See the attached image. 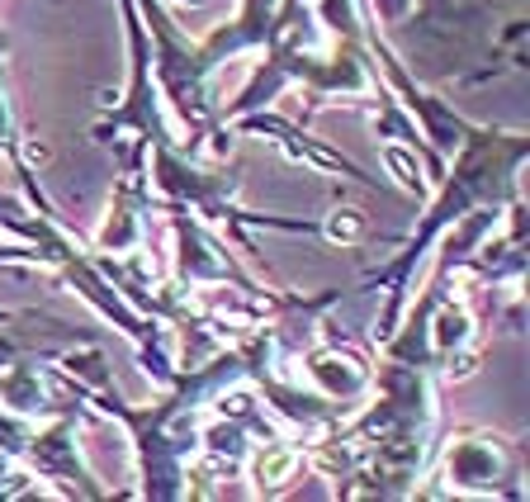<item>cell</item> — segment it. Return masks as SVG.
Returning a JSON list of instances; mask_svg holds the SVG:
<instances>
[{
    "instance_id": "6da1fadb",
    "label": "cell",
    "mask_w": 530,
    "mask_h": 502,
    "mask_svg": "<svg viewBox=\"0 0 530 502\" xmlns=\"http://www.w3.org/2000/svg\"><path fill=\"white\" fill-rule=\"evenodd\" d=\"M256 474H261V484H280V478L294 474V450H270L256 459Z\"/></svg>"
},
{
    "instance_id": "7a4b0ae2",
    "label": "cell",
    "mask_w": 530,
    "mask_h": 502,
    "mask_svg": "<svg viewBox=\"0 0 530 502\" xmlns=\"http://www.w3.org/2000/svg\"><path fill=\"white\" fill-rule=\"evenodd\" d=\"M384 161L398 171V180H402V185H417V161H412L408 152H402V148H389V152H384Z\"/></svg>"
},
{
    "instance_id": "3957f363",
    "label": "cell",
    "mask_w": 530,
    "mask_h": 502,
    "mask_svg": "<svg viewBox=\"0 0 530 502\" xmlns=\"http://www.w3.org/2000/svg\"><path fill=\"white\" fill-rule=\"evenodd\" d=\"M355 218H332V237H355Z\"/></svg>"
}]
</instances>
